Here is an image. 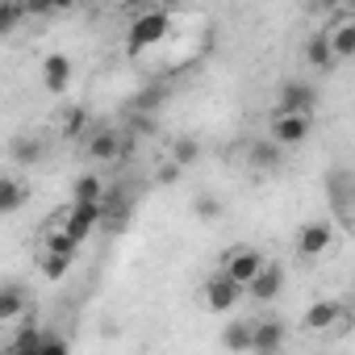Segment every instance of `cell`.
Wrapping results in <instances>:
<instances>
[{"mask_svg":"<svg viewBox=\"0 0 355 355\" xmlns=\"http://www.w3.org/2000/svg\"><path fill=\"white\" fill-rule=\"evenodd\" d=\"M167 30H171L167 13H159V9H146V13H138V17H134V26H130V38H125L130 55H142L146 46L163 42V38H167Z\"/></svg>","mask_w":355,"mask_h":355,"instance_id":"obj_1","label":"cell"},{"mask_svg":"<svg viewBox=\"0 0 355 355\" xmlns=\"http://www.w3.org/2000/svg\"><path fill=\"white\" fill-rule=\"evenodd\" d=\"M318 105V88L309 80H288L276 96V117H309Z\"/></svg>","mask_w":355,"mask_h":355,"instance_id":"obj_2","label":"cell"},{"mask_svg":"<svg viewBox=\"0 0 355 355\" xmlns=\"http://www.w3.org/2000/svg\"><path fill=\"white\" fill-rule=\"evenodd\" d=\"M259 272H263V255H259L255 247H239V251H230V255L222 259V276L234 280V284H243V288H251Z\"/></svg>","mask_w":355,"mask_h":355,"instance_id":"obj_3","label":"cell"},{"mask_svg":"<svg viewBox=\"0 0 355 355\" xmlns=\"http://www.w3.org/2000/svg\"><path fill=\"white\" fill-rule=\"evenodd\" d=\"M334 247V226L330 222H305L297 230V255L301 259H318Z\"/></svg>","mask_w":355,"mask_h":355,"instance_id":"obj_4","label":"cell"},{"mask_svg":"<svg viewBox=\"0 0 355 355\" xmlns=\"http://www.w3.org/2000/svg\"><path fill=\"white\" fill-rule=\"evenodd\" d=\"M96 222H105V201H101V205H71V209H67V226H63V234L80 247V243L92 234Z\"/></svg>","mask_w":355,"mask_h":355,"instance_id":"obj_5","label":"cell"},{"mask_svg":"<svg viewBox=\"0 0 355 355\" xmlns=\"http://www.w3.org/2000/svg\"><path fill=\"white\" fill-rule=\"evenodd\" d=\"M243 293H247L243 284H234V280H226V276L218 272V276L205 284V309H214V313H230V309L243 301Z\"/></svg>","mask_w":355,"mask_h":355,"instance_id":"obj_6","label":"cell"},{"mask_svg":"<svg viewBox=\"0 0 355 355\" xmlns=\"http://www.w3.org/2000/svg\"><path fill=\"white\" fill-rule=\"evenodd\" d=\"M309 130H313V117H272L268 138L276 146H301L309 138Z\"/></svg>","mask_w":355,"mask_h":355,"instance_id":"obj_7","label":"cell"},{"mask_svg":"<svg viewBox=\"0 0 355 355\" xmlns=\"http://www.w3.org/2000/svg\"><path fill=\"white\" fill-rule=\"evenodd\" d=\"M42 84H46V92H67V84H71V59L67 55H46L42 59Z\"/></svg>","mask_w":355,"mask_h":355,"instance_id":"obj_8","label":"cell"},{"mask_svg":"<svg viewBox=\"0 0 355 355\" xmlns=\"http://www.w3.org/2000/svg\"><path fill=\"white\" fill-rule=\"evenodd\" d=\"M280 288H284V268L280 263H263V272L255 276V284L247 293H251V301H276Z\"/></svg>","mask_w":355,"mask_h":355,"instance_id":"obj_9","label":"cell"},{"mask_svg":"<svg viewBox=\"0 0 355 355\" xmlns=\"http://www.w3.org/2000/svg\"><path fill=\"white\" fill-rule=\"evenodd\" d=\"M338 318H343V305H338V301H313V305L305 309L301 326H305V330H334Z\"/></svg>","mask_w":355,"mask_h":355,"instance_id":"obj_10","label":"cell"},{"mask_svg":"<svg viewBox=\"0 0 355 355\" xmlns=\"http://www.w3.org/2000/svg\"><path fill=\"white\" fill-rule=\"evenodd\" d=\"M305 63L318 67V71H330L334 67V46H330V34H313L305 42Z\"/></svg>","mask_w":355,"mask_h":355,"instance_id":"obj_11","label":"cell"},{"mask_svg":"<svg viewBox=\"0 0 355 355\" xmlns=\"http://www.w3.org/2000/svg\"><path fill=\"white\" fill-rule=\"evenodd\" d=\"M88 155L101 159V163H113V159L121 155V134H113V130H96V134L88 138Z\"/></svg>","mask_w":355,"mask_h":355,"instance_id":"obj_12","label":"cell"},{"mask_svg":"<svg viewBox=\"0 0 355 355\" xmlns=\"http://www.w3.org/2000/svg\"><path fill=\"white\" fill-rule=\"evenodd\" d=\"M326 34H330L334 59H351V55H355V17H347V21H334Z\"/></svg>","mask_w":355,"mask_h":355,"instance_id":"obj_13","label":"cell"},{"mask_svg":"<svg viewBox=\"0 0 355 355\" xmlns=\"http://www.w3.org/2000/svg\"><path fill=\"white\" fill-rule=\"evenodd\" d=\"M105 201V189H101V175H80L71 184V205H101Z\"/></svg>","mask_w":355,"mask_h":355,"instance_id":"obj_14","label":"cell"},{"mask_svg":"<svg viewBox=\"0 0 355 355\" xmlns=\"http://www.w3.org/2000/svg\"><path fill=\"white\" fill-rule=\"evenodd\" d=\"M222 347H226V351H255V326L230 322V326L222 330Z\"/></svg>","mask_w":355,"mask_h":355,"instance_id":"obj_15","label":"cell"},{"mask_svg":"<svg viewBox=\"0 0 355 355\" xmlns=\"http://www.w3.org/2000/svg\"><path fill=\"white\" fill-rule=\"evenodd\" d=\"M21 205H26V184L17 175H5L0 180V214H17Z\"/></svg>","mask_w":355,"mask_h":355,"instance_id":"obj_16","label":"cell"},{"mask_svg":"<svg viewBox=\"0 0 355 355\" xmlns=\"http://www.w3.org/2000/svg\"><path fill=\"white\" fill-rule=\"evenodd\" d=\"M280 343H284V322L268 318L255 326V351H280Z\"/></svg>","mask_w":355,"mask_h":355,"instance_id":"obj_17","label":"cell"},{"mask_svg":"<svg viewBox=\"0 0 355 355\" xmlns=\"http://www.w3.org/2000/svg\"><path fill=\"white\" fill-rule=\"evenodd\" d=\"M21 305H26V293H21L17 284H5V288H0V322H13V318L21 313Z\"/></svg>","mask_w":355,"mask_h":355,"instance_id":"obj_18","label":"cell"},{"mask_svg":"<svg viewBox=\"0 0 355 355\" xmlns=\"http://www.w3.org/2000/svg\"><path fill=\"white\" fill-rule=\"evenodd\" d=\"M197 155H201V146H197V138H189V134L171 142V163H175V167H189Z\"/></svg>","mask_w":355,"mask_h":355,"instance_id":"obj_19","label":"cell"},{"mask_svg":"<svg viewBox=\"0 0 355 355\" xmlns=\"http://www.w3.org/2000/svg\"><path fill=\"white\" fill-rule=\"evenodd\" d=\"M251 163L263 167V171H272V167L280 163V146H276V142H255V146H251Z\"/></svg>","mask_w":355,"mask_h":355,"instance_id":"obj_20","label":"cell"},{"mask_svg":"<svg viewBox=\"0 0 355 355\" xmlns=\"http://www.w3.org/2000/svg\"><path fill=\"white\" fill-rule=\"evenodd\" d=\"M71 263H76L71 255H55V251H46V255H42V276H46V280H63Z\"/></svg>","mask_w":355,"mask_h":355,"instance_id":"obj_21","label":"cell"},{"mask_svg":"<svg viewBox=\"0 0 355 355\" xmlns=\"http://www.w3.org/2000/svg\"><path fill=\"white\" fill-rule=\"evenodd\" d=\"M42 155V142H30V138H17L13 142V159H21V163H34Z\"/></svg>","mask_w":355,"mask_h":355,"instance_id":"obj_22","label":"cell"},{"mask_svg":"<svg viewBox=\"0 0 355 355\" xmlns=\"http://www.w3.org/2000/svg\"><path fill=\"white\" fill-rule=\"evenodd\" d=\"M193 214H197V218H205V222H214V218H222V201H218V197H197Z\"/></svg>","mask_w":355,"mask_h":355,"instance_id":"obj_23","label":"cell"},{"mask_svg":"<svg viewBox=\"0 0 355 355\" xmlns=\"http://www.w3.org/2000/svg\"><path fill=\"white\" fill-rule=\"evenodd\" d=\"M46 251H55V255H71V259H76V243H71L67 234H51V239H46Z\"/></svg>","mask_w":355,"mask_h":355,"instance_id":"obj_24","label":"cell"},{"mask_svg":"<svg viewBox=\"0 0 355 355\" xmlns=\"http://www.w3.org/2000/svg\"><path fill=\"white\" fill-rule=\"evenodd\" d=\"M80 130H84V113H80V109H71V113H63V134H67V138H76Z\"/></svg>","mask_w":355,"mask_h":355,"instance_id":"obj_25","label":"cell"},{"mask_svg":"<svg viewBox=\"0 0 355 355\" xmlns=\"http://www.w3.org/2000/svg\"><path fill=\"white\" fill-rule=\"evenodd\" d=\"M38 355H71V351H67V343H63V338H46Z\"/></svg>","mask_w":355,"mask_h":355,"instance_id":"obj_26","label":"cell"},{"mask_svg":"<svg viewBox=\"0 0 355 355\" xmlns=\"http://www.w3.org/2000/svg\"><path fill=\"white\" fill-rule=\"evenodd\" d=\"M155 105H159V92H155V88H150V92H138V96H134V109H155Z\"/></svg>","mask_w":355,"mask_h":355,"instance_id":"obj_27","label":"cell"},{"mask_svg":"<svg viewBox=\"0 0 355 355\" xmlns=\"http://www.w3.org/2000/svg\"><path fill=\"white\" fill-rule=\"evenodd\" d=\"M17 17H21V9H17V5H5V9H0V30H9Z\"/></svg>","mask_w":355,"mask_h":355,"instance_id":"obj_28","label":"cell"},{"mask_svg":"<svg viewBox=\"0 0 355 355\" xmlns=\"http://www.w3.org/2000/svg\"><path fill=\"white\" fill-rule=\"evenodd\" d=\"M175 180H180V167H175V163L159 167V184H175Z\"/></svg>","mask_w":355,"mask_h":355,"instance_id":"obj_29","label":"cell"},{"mask_svg":"<svg viewBox=\"0 0 355 355\" xmlns=\"http://www.w3.org/2000/svg\"><path fill=\"white\" fill-rule=\"evenodd\" d=\"M38 351H42V347H38ZM38 351H9V355H38Z\"/></svg>","mask_w":355,"mask_h":355,"instance_id":"obj_30","label":"cell"},{"mask_svg":"<svg viewBox=\"0 0 355 355\" xmlns=\"http://www.w3.org/2000/svg\"><path fill=\"white\" fill-rule=\"evenodd\" d=\"M251 355H280V351H251Z\"/></svg>","mask_w":355,"mask_h":355,"instance_id":"obj_31","label":"cell"}]
</instances>
